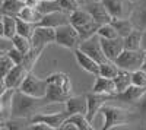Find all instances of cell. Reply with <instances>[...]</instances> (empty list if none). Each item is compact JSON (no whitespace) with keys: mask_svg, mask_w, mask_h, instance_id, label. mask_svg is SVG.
Instances as JSON below:
<instances>
[{"mask_svg":"<svg viewBox=\"0 0 146 130\" xmlns=\"http://www.w3.org/2000/svg\"><path fill=\"white\" fill-rule=\"evenodd\" d=\"M47 105L42 98H35L21 92L19 89H13L10 99V117L13 119L29 120L34 114L40 111L41 107Z\"/></svg>","mask_w":146,"mask_h":130,"instance_id":"cell-1","label":"cell"},{"mask_svg":"<svg viewBox=\"0 0 146 130\" xmlns=\"http://www.w3.org/2000/svg\"><path fill=\"white\" fill-rule=\"evenodd\" d=\"M54 42L60 47H64V48L73 51L79 47L80 38H79L78 31L67 22L64 25L54 28Z\"/></svg>","mask_w":146,"mask_h":130,"instance_id":"cell-2","label":"cell"},{"mask_svg":"<svg viewBox=\"0 0 146 130\" xmlns=\"http://www.w3.org/2000/svg\"><path fill=\"white\" fill-rule=\"evenodd\" d=\"M111 19H129L136 9L135 2L131 0H101Z\"/></svg>","mask_w":146,"mask_h":130,"instance_id":"cell-3","label":"cell"},{"mask_svg":"<svg viewBox=\"0 0 146 130\" xmlns=\"http://www.w3.org/2000/svg\"><path fill=\"white\" fill-rule=\"evenodd\" d=\"M18 89L23 94H27V95H31L35 98H44L45 92H47V79L38 78L31 70V72L27 73L25 79L22 80V84L19 85Z\"/></svg>","mask_w":146,"mask_h":130,"instance_id":"cell-4","label":"cell"},{"mask_svg":"<svg viewBox=\"0 0 146 130\" xmlns=\"http://www.w3.org/2000/svg\"><path fill=\"white\" fill-rule=\"evenodd\" d=\"M145 51L140 50H123L117 57H115V66L118 69L129 70V72H135V70L140 69L142 60H143Z\"/></svg>","mask_w":146,"mask_h":130,"instance_id":"cell-5","label":"cell"},{"mask_svg":"<svg viewBox=\"0 0 146 130\" xmlns=\"http://www.w3.org/2000/svg\"><path fill=\"white\" fill-rule=\"evenodd\" d=\"M104 115V126L102 130H111L115 129L118 126H124L127 124V119H126V111L115 105H107L104 104L101 110H100Z\"/></svg>","mask_w":146,"mask_h":130,"instance_id":"cell-6","label":"cell"},{"mask_svg":"<svg viewBox=\"0 0 146 130\" xmlns=\"http://www.w3.org/2000/svg\"><path fill=\"white\" fill-rule=\"evenodd\" d=\"M78 48L85 53V54H88L91 58H94V60L96 63H102L107 60V57L102 51V47H101V42H100V37L98 35H92V37L86 38V40H83L79 42V47Z\"/></svg>","mask_w":146,"mask_h":130,"instance_id":"cell-7","label":"cell"},{"mask_svg":"<svg viewBox=\"0 0 146 130\" xmlns=\"http://www.w3.org/2000/svg\"><path fill=\"white\" fill-rule=\"evenodd\" d=\"M29 40H31L32 48L45 50L47 45H50V44L54 42V28L35 25V29H34Z\"/></svg>","mask_w":146,"mask_h":130,"instance_id":"cell-8","label":"cell"},{"mask_svg":"<svg viewBox=\"0 0 146 130\" xmlns=\"http://www.w3.org/2000/svg\"><path fill=\"white\" fill-rule=\"evenodd\" d=\"M86 113H85V117L92 123L95 115L100 113L101 107L104 104H107V101L110 99V95H105V94H96V92H89L86 94Z\"/></svg>","mask_w":146,"mask_h":130,"instance_id":"cell-9","label":"cell"},{"mask_svg":"<svg viewBox=\"0 0 146 130\" xmlns=\"http://www.w3.org/2000/svg\"><path fill=\"white\" fill-rule=\"evenodd\" d=\"M67 119V113L63 110L60 113H36L34 114L31 119H29V123H36V121H41V123H45L48 124L53 130H58L62 123Z\"/></svg>","mask_w":146,"mask_h":130,"instance_id":"cell-10","label":"cell"},{"mask_svg":"<svg viewBox=\"0 0 146 130\" xmlns=\"http://www.w3.org/2000/svg\"><path fill=\"white\" fill-rule=\"evenodd\" d=\"M102 51L107 57V60L114 62L115 57L124 50L123 47V38L121 37H115V38H100Z\"/></svg>","mask_w":146,"mask_h":130,"instance_id":"cell-11","label":"cell"},{"mask_svg":"<svg viewBox=\"0 0 146 130\" xmlns=\"http://www.w3.org/2000/svg\"><path fill=\"white\" fill-rule=\"evenodd\" d=\"M145 91H146L145 86H137V85H133V84H131V85H129L124 91L110 95V99H117V101H121V102L135 104V102L143 95Z\"/></svg>","mask_w":146,"mask_h":130,"instance_id":"cell-12","label":"cell"},{"mask_svg":"<svg viewBox=\"0 0 146 130\" xmlns=\"http://www.w3.org/2000/svg\"><path fill=\"white\" fill-rule=\"evenodd\" d=\"M83 7L88 10V13L92 16V19L96 23H100V25L111 22V16H110V13L107 12V9L104 7L101 2H88Z\"/></svg>","mask_w":146,"mask_h":130,"instance_id":"cell-13","label":"cell"},{"mask_svg":"<svg viewBox=\"0 0 146 130\" xmlns=\"http://www.w3.org/2000/svg\"><path fill=\"white\" fill-rule=\"evenodd\" d=\"M27 73H28V70L23 67L22 64H15V66L6 73V76H5L6 86H7L9 89H18L19 85L22 84V80L25 79Z\"/></svg>","mask_w":146,"mask_h":130,"instance_id":"cell-14","label":"cell"},{"mask_svg":"<svg viewBox=\"0 0 146 130\" xmlns=\"http://www.w3.org/2000/svg\"><path fill=\"white\" fill-rule=\"evenodd\" d=\"M63 104L67 115L86 113V97L85 95H70Z\"/></svg>","mask_w":146,"mask_h":130,"instance_id":"cell-15","label":"cell"},{"mask_svg":"<svg viewBox=\"0 0 146 130\" xmlns=\"http://www.w3.org/2000/svg\"><path fill=\"white\" fill-rule=\"evenodd\" d=\"M67 22H69V13H64V12H50V13L42 15L36 25L57 28L60 25H64Z\"/></svg>","mask_w":146,"mask_h":130,"instance_id":"cell-16","label":"cell"},{"mask_svg":"<svg viewBox=\"0 0 146 130\" xmlns=\"http://www.w3.org/2000/svg\"><path fill=\"white\" fill-rule=\"evenodd\" d=\"M73 54H75V58H76V62L79 64V67L82 70H85V72H88L94 76L98 75V69H100V63H96L94 58H91L88 54H85L82 53L79 48H75L73 50Z\"/></svg>","mask_w":146,"mask_h":130,"instance_id":"cell-17","label":"cell"},{"mask_svg":"<svg viewBox=\"0 0 146 130\" xmlns=\"http://www.w3.org/2000/svg\"><path fill=\"white\" fill-rule=\"evenodd\" d=\"M70 95L66 92H63V89L54 85V84H48L47 82V92L44 95V102L45 104H63Z\"/></svg>","mask_w":146,"mask_h":130,"instance_id":"cell-18","label":"cell"},{"mask_svg":"<svg viewBox=\"0 0 146 130\" xmlns=\"http://www.w3.org/2000/svg\"><path fill=\"white\" fill-rule=\"evenodd\" d=\"M45 79H47L48 84H54V85H57V86L62 88L63 92L72 95L73 86H72V80H70L69 75H66V73H63V72H56V73L48 75Z\"/></svg>","mask_w":146,"mask_h":130,"instance_id":"cell-19","label":"cell"},{"mask_svg":"<svg viewBox=\"0 0 146 130\" xmlns=\"http://www.w3.org/2000/svg\"><path fill=\"white\" fill-rule=\"evenodd\" d=\"M92 92L105 94V95H113V94H115V88H114L113 79L96 75L95 76V82H94V86H92Z\"/></svg>","mask_w":146,"mask_h":130,"instance_id":"cell-20","label":"cell"},{"mask_svg":"<svg viewBox=\"0 0 146 130\" xmlns=\"http://www.w3.org/2000/svg\"><path fill=\"white\" fill-rule=\"evenodd\" d=\"M142 44V29L135 28L130 34L123 37V47L124 50H140Z\"/></svg>","mask_w":146,"mask_h":130,"instance_id":"cell-21","label":"cell"},{"mask_svg":"<svg viewBox=\"0 0 146 130\" xmlns=\"http://www.w3.org/2000/svg\"><path fill=\"white\" fill-rule=\"evenodd\" d=\"M113 82H114L115 94L124 91L129 85H131V72H129V70H123V69H118L117 75L113 78Z\"/></svg>","mask_w":146,"mask_h":130,"instance_id":"cell-22","label":"cell"},{"mask_svg":"<svg viewBox=\"0 0 146 130\" xmlns=\"http://www.w3.org/2000/svg\"><path fill=\"white\" fill-rule=\"evenodd\" d=\"M23 6H25L23 0H3L0 3V13L9 15V16H16Z\"/></svg>","mask_w":146,"mask_h":130,"instance_id":"cell-23","label":"cell"},{"mask_svg":"<svg viewBox=\"0 0 146 130\" xmlns=\"http://www.w3.org/2000/svg\"><path fill=\"white\" fill-rule=\"evenodd\" d=\"M111 25L114 27V29L117 31V35L118 37H126L127 34H130L133 29L136 28V25L131 22V19H111Z\"/></svg>","mask_w":146,"mask_h":130,"instance_id":"cell-24","label":"cell"},{"mask_svg":"<svg viewBox=\"0 0 146 130\" xmlns=\"http://www.w3.org/2000/svg\"><path fill=\"white\" fill-rule=\"evenodd\" d=\"M41 16L42 15L35 7H29V6H23L19 10V13L16 15V18H19L22 21H27V22H31V23H35V25L40 22Z\"/></svg>","mask_w":146,"mask_h":130,"instance_id":"cell-25","label":"cell"},{"mask_svg":"<svg viewBox=\"0 0 146 130\" xmlns=\"http://www.w3.org/2000/svg\"><path fill=\"white\" fill-rule=\"evenodd\" d=\"M42 51H44V50H40V48H31L25 56H23V60H22L21 64L25 67L28 72H31L32 67L35 66V63L38 62V58H40V56H41Z\"/></svg>","mask_w":146,"mask_h":130,"instance_id":"cell-26","label":"cell"},{"mask_svg":"<svg viewBox=\"0 0 146 130\" xmlns=\"http://www.w3.org/2000/svg\"><path fill=\"white\" fill-rule=\"evenodd\" d=\"M69 121H72L73 124L76 126L78 130H92L94 126L91 124V121L85 117V114H72V115H67Z\"/></svg>","mask_w":146,"mask_h":130,"instance_id":"cell-27","label":"cell"},{"mask_svg":"<svg viewBox=\"0 0 146 130\" xmlns=\"http://www.w3.org/2000/svg\"><path fill=\"white\" fill-rule=\"evenodd\" d=\"M16 35V16L3 15V37L12 38Z\"/></svg>","mask_w":146,"mask_h":130,"instance_id":"cell-28","label":"cell"},{"mask_svg":"<svg viewBox=\"0 0 146 130\" xmlns=\"http://www.w3.org/2000/svg\"><path fill=\"white\" fill-rule=\"evenodd\" d=\"M118 72V67L115 66L114 62L111 60H105L102 63H100V69H98V75L104 76V78H114Z\"/></svg>","mask_w":146,"mask_h":130,"instance_id":"cell-29","label":"cell"},{"mask_svg":"<svg viewBox=\"0 0 146 130\" xmlns=\"http://www.w3.org/2000/svg\"><path fill=\"white\" fill-rule=\"evenodd\" d=\"M12 44H13V47L16 50H19L22 54H27L32 48L31 40L27 38V37H22V35H18V34L12 37Z\"/></svg>","mask_w":146,"mask_h":130,"instance_id":"cell-30","label":"cell"},{"mask_svg":"<svg viewBox=\"0 0 146 130\" xmlns=\"http://www.w3.org/2000/svg\"><path fill=\"white\" fill-rule=\"evenodd\" d=\"M34 29H35V23H31V22H27V21H22V19L16 18V34L18 35L31 38Z\"/></svg>","mask_w":146,"mask_h":130,"instance_id":"cell-31","label":"cell"},{"mask_svg":"<svg viewBox=\"0 0 146 130\" xmlns=\"http://www.w3.org/2000/svg\"><path fill=\"white\" fill-rule=\"evenodd\" d=\"M96 35H98L100 38H115V37H118L117 31L114 29V27L110 22L100 25L98 29H96Z\"/></svg>","mask_w":146,"mask_h":130,"instance_id":"cell-32","label":"cell"},{"mask_svg":"<svg viewBox=\"0 0 146 130\" xmlns=\"http://www.w3.org/2000/svg\"><path fill=\"white\" fill-rule=\"evenodd\" d=\"M56 2L58 3L60 9H62V12H64V13H72L73 10H76L78 7H80V5L76 2V0H56Z\"/></svg>","mask_w":146,"mask_h":130,"instance_id":"cell-33","label":"cell"},{"mask_svg":"<svg viewBox=\"0 0 146 130\" xmlns=\"http://www.w3.org/2000/svg\"><path fill=\"white\" fill-rule=\"evenodd\" d=\"M131 84L146 88V72H143L142 69H137L135 72H131Z\"/></svg>","mask_w":146,"mask_h":130,"instance_id":"cell-34","label":"cell"},{"mask_svg":"<svg viewBox=\"0 0 146 130\" xmlns=\"http://www.w3.org/2000/svg\"><path fill=\"white\" fill-rule=\"evenodd\" d=\"M13 62L10 60V57L7 54L0 56V76H6V73L13 67Z\"/></svg>","mask_w":146,"mask_h":130,"instance_id":"cell-35","label":"cell"},{"mask_svg":"<svg viewBox=\"0 0 146 130\" xmlns=\"http://www.w3.org/2000/svg\"><path fill=\"white\" fill-rule=\"evenodd\" d=\"M136 25L140 29H146V3L142 5L136 15Z\"/></svg>","mask_w":146,"mask_h":130,"instance_id":"cell-36","label":"cell"},{"mask_svg":"<svg viewBox=\"0 0 146 130\" xmlns=\"http://www.w3.org/2000/svg\"><path fill=\"white\" fill-rule=\"evenodd\" d=\"M6 54L10 57V60L13 62V64H21L22 60H23V56H25V54H22L19 50H16L15 47H12V48H10Z\"/></svg>","mask_w":146,"mask_h":130,"instance_id":"cell-37","label":"cell"},{"mask_svg":"<svg viewBox=\"0 0 146 130\" xmlns=\"http://www.w3.org/2000/svg\"><path fill=\"white\" fill-rule=\"evenodd\" d=\"M135 104H136V107H137V110H139V113L142 115V119L146 121V91L143 92V95Z\"/></svg>","mask_w":146,"mask_h":130,"instance_id":"cell-38","label":"cell"},{"mask_svg":"<svg viewBox=\"0 0 146 130\" xmlns=\"http://www.w3.org/2000/svg\"><path fill=\"white\" fill-rule=\"evenodd\" d=\"M12 47H13V44H12V38L0 37V51H2L3 54H6Z\"/></svg>","mask_w":146,"mask_h":130,"instance_id":"cell-39","label":"cell"},{"mask_svg":"<svg viewBox=\"0 0 146 130\" xmlns=\"http://www.w3.org/2000/svg\"><path fill=\"white\" fill-rule=\"evenodd\" d=\"M9 88L6 86V82H5V76H0V97L3 95V94L7 91Z\"/></svg>","mask_w":146,"mask_h":130,"instance_id":"cell-40","label":"cell"},{"mask_svg":"<svg viewBox=\"0 0 146 130\" xmlns=\"http://www.w3.org/2000/svg\"><path fill=\"white\" fill-rule=\"evenodd\" d=\"M41 0H23V3H25V6H29V7H38Z\"/></svg>","mask_w":146,"mask_h":130,"instance_id":"cell-41","label":"cell"},{"mask_svg":"<svg viewBox=\"0 0 146 130\" xmlns=\"http://www.w3.org/2000/svg\"><path fill=\"white\" fill-rule=\"evenodd\" d=\"M140 48L143 51H146V29H142V44H140Z\"/></svg>","mask_w":146,"mask_h":130,"instance_id":"cell-42","label":"cell"},{"mask_svg":"<svg viewBox=\"0 0 146 130\" xmlns=\"http://www.w3.org/2000/svg\"><path fill=\"white\" fill-rule=\"evenodd\" d=\"M140 69L143 70V72H146V51H145V54H143V60H142V66H140Z\"/></svg>","mask_w":146,"mask_h":130,"instance_id":"cell-43","label":"cell"},{"mask_svg":"<svg viewBox=\"0 0 146 130\" xmlns=\"http://www.w3.org/2000/svg\"><path fill=\"white\" fill-rule=\"evenodd\" d=\"M0 37H3V15L0 13Z\"/></svg>","mask_w":146,"mask_h":130,"instance_id":"cell-44","label":"cell"},{"mask_svg":"<svg viewBox=\"0 0 146 130\" xmlns=\"http://www.w3.org/2000/svg\"><path fill=\"white\" fill-rule=\"evenodd\" d=\"M76 2H78L80 6H85V5H86V3L89 2V0H76Z\"/></svg>","mask_w":146,"mask_h":130,"instance_id":"cell-45","label":"cell"},{"mask_svg":"<svg viewBox=\"0 0 146 130\" xmlns=\"http://www.w3.org/2000/svg\"><path fill=\"white\" fill-rule=\"evenodd\" d=\"M89 2H101V0H89Z\"/></svg>","mask_w":146,"mask_h":130,"instance_id":"cell-46","label":"cell"},{"mask_svg":"<svg viewBox=\"0 0 146 130\" xmlns=\"http://www.w3.org/2000/svg\"><path fill=\"white\" fill-rule=\"evenodd\" d=\"M0 56H3V53H2V51H0Z\"/></svg>","mask_w":146,"mask_h":130,"instance_id":"cell-47","label":"cell"},{"mask_svg":"<svg viewBox=\"0 0 146 130\" xmlns=\"http://www.w3.org/2000/svg\"><path fill=\"white\" fill-rule=\"evenodd\" d=\"M0 108H2V104H0Z\"/></svg>","mask_w":146,"mask_h":130,"instance_id":"cell-48","label":"cell"},{"mask_svg":"<svg viewBox=\"0 0 146 130\" xmlns=\"http://www.w3.org/2000/svg\"><path fill=\"white\" fill-rule=\"evenodd\" d=\"M2 2H3V0H0V3H2Z\"/></svg>","mask_w":146,"mask_h":130,"instance_id":"cell-49","label":"cell"}]
</instances>
